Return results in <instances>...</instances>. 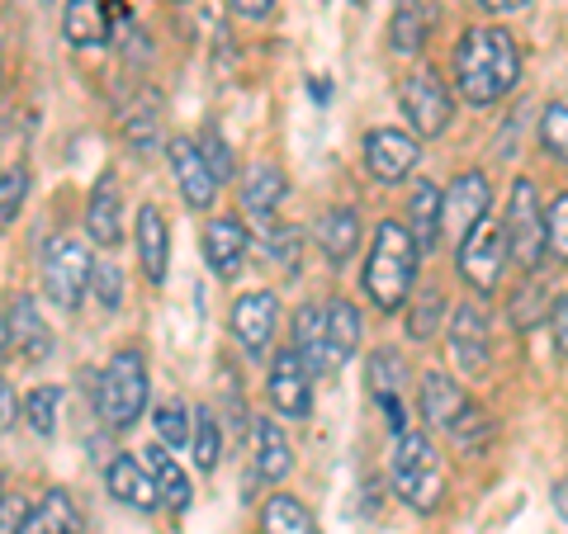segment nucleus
<instances>
[{"label":"nucleus","mask_w":568,"mask_h":534,"mask_svg":"<svg viewBox=\"0 0 568 534\" xmlns=\"http://www.w3.org/2000/svg\"><path fill=\"white\" fill-rule=\"evenodd\" d=\"M521 81V52L511 43L507 29L478 24L465 29V39L455 48V85L469 104H497L511 95V85Z\"/></svg>","instance_id":"nucleus-1"},{"label":"nucleus","mask_w":568,"mask_h":534,"mask_svg":"<svg viewBox=\"0 0 568 534\" xmlns=\"http://www.w3.org/2000/svg\"><path fill=\"white\" fill-rule=\"evenodd\" d=\"M417 256L422 246L413 237L407 223H379L375 227V246H369V260H365V294L369 302H379L384 312L403 308V298L413 294V279H417Z\"/></svg>","instance_id":"nucleus-2"},{"label":"nucleus","mask_w":568,"mask_h":534,"mask_svg":"<svg viewBox=\"0 0 568 534\" xmlns=\"http://www.w3.org/2000/svg\"><path fill=\"white\" fill-rule=\"evenodd\" d=\"M394 492L403 496L413 511H436L440 502V459L436 444L422 431H403L398 450H394Z\"/></svg>","instance_id":"nucleus-3"},{"label":"nucleus","mask_w":568,"mask_h":534,"mask_svg":"<svg viewBox=\"0 0 568 534\" xmlns=\"http://www.w3.org/2000/svg\"><path fill=\"white\" fill-rule=\"evenodd\" d=\"M148 407V360L138 350H119L100 373V417L104 425H133Z\"/></svg>","instance_id":"nucleus-4"},{"label":"nucleus","mask_w":568,"mask_h":534,"mask_svg":"<svg viewBox=\"0 0 568 534\" xmlns=\"http://www.w3.org/2000/svg\"><path fill=\"white\" fill-rule=\"evenodd\" d=\"M507 251L521 270H536L540 256L549 251V223L540 213V194L530 181H517L511 185V204H507Z\"/></svg>","instance_id":"nucleus-5"},{"label":"nucleus","mask_w":568,"mask_h":534,"mask_svg":"<svg viewBox=\"0 0 568 534\" xmlns=\"http://www.w3.org/2000/svg\"><path fill=\"white\" fill-rule=\"evenodd\" d=\"M91 251L77 242V237H52L48 251H43V294L58 302L62 312H71L81 302V294L91 289Z\"/></svg>","instance_id":"nucleus-6"},{"label":"nucleus","mask_w":568,"mask_h":534,"mask_svg":"<svg viewBox=\"0 0 568 534\" xmlns=\"http://www.w3.org/2000/svg\"><path fill=\"white\" fill-rule=\"evenodd\" d=\"M503 265H507V227L484 218L459 242V275H465V284H474L478 294H493L497 284H503Z\"/></svg>","instance_id":"nucleus-7"},{"label":"nucleus","mask_w":568,"mask_h":534,"mask_svg":"<svg viewBox=\"0 0 568 534\" xmlns=\"http://www.w3.org/2000/svg\"><path fill=\"white\" fill-rule=\"evenodd\" d=\"M398 104H403L407 123H413L422 137H440V133L450 129L455 100H450L446 81H440L436 71H417V76H407L403 91H398Z\"/></svg>","instance_id":"nucleus-8"},{"label":"nucleus","mask_w":568,"mask_h":534,"mask_svg":"<svg viewBox=\"0 0 568 534\" xmlns=\"http://www.w3.org/2000/svg\"><path fill=\"white\" fill-rule=\"evenodd\" d=\"M265 393H271V407L290 421H304L313 412V369L294 346H284L271 360V379H265Z\"/></svg>","instance_id":"nucleus-9"},{"label":"nucleus","mask_w":568,"mask_h":534,"mask_svg":"<svg viewBox=\"0 0 568 534\" xmlns=\"http://www.w3.org/2000/svg\"><path fill=\"white\" fill-rule=\"evenodd\" d=\"M422 162V147L413 133H398V129H375L365 137V171L384 185H398L413 175V166Z\"/></svg>","instance_id":"nucleus-10"},{"label":"nucleus","mask_w":568,"mask_h":534,"mask_svg":"<svg viewBox=\"0 0 568 534\" xmlns=\"http://www.w3.org/2000/svg\"><path fill=\"white\" fill-rule=\"evenodd\" d=\"M6 355H20L24 364H39L52 355V331L39 317V302L24 294L6 302Z\"/></svg>","instance_id":"nucleus-11"},{"label":"nucleus","mask_w":568,"mask_h":534,"mask_svg":"<svg viewBox=\"0 0 568 534\" xmlns=\"http://www.w3.org/2000/svg\"><path fill=\"white\" fill-rule=\"evenodd\" d=\"M275 294H242L233 302V317H227V327H233V341L242 346L246 360H261L265 346H271V336H275Z\"/></svg>","instance_id":"nucleus-12"},{"label":"nucleus","mask_w":568,"mask_h":534,"mask_svg":"<svg viewBox=\"0 0 568 534\" xmlns=\"http://www.w3.org/2000/svg\"><path fill=\"white\" fill-rule=\"evenodd\" d=\"M166 156H171V171H175V185H181L185 204L204 213L213 204V194H219V175H213L204 147H194L190 137H171Z\"/></svg>","instance_id":"nucleus-13"},{"label":"nucleus","mask_w":568,"mask_h":534,"mask_svg":"<svg viewBox=\"0 0 568 534\" xmlns=\"http://www.w3.org/2000/svg\"><path fill=\"white\" fill-rule=\"evenodd\" d=\"M488 199H493V189H488V175L484 171L455 175V185L446 189V233L465 242L474 227L488 218Z\"/></svg>","instance_id":"nucleus-14"},{"label":"nucleus","mask_w":568,"mask_h":534,"mask_svg":"<svg viewBox=\"0 0 568 534\" xmlns=\"http://www.w3.org/2000/svg\"><path fill=\"white\" fill-rule=\"evenodd\" d=\"M450 355L459 373H484L488 369V317L478 302H459L455 317H450Z\"/></svg>","instance_id":"nucleus-15"},{"label":"nucleus","mask_w":568,"mask_h":534,"mask_svg":"<svg viewBox=\"0 0 568 534\" xmlns=\"http://www.w3.org/2000/svg\"><path fill=\"white\" fill-rule=\"evenodd\" d=\"M62 33L71 48H104L114 39V0H71Z\"/></svg>","instance_id":"nucleus-16"},{"label":"nucleus","mask_w":568,"mask_h":534,"mask_svg":"<svg viewBox=\"0 0 568 534\" xmlns=\"http://www.w3.org/2000/svg\"><path fill=\"white\" fill-rule=\"evenodd\" d=\"M104 487L114 492V502L133 506V511H156L162 506V492H156V477L142 473V464L133 454H114L110 469H104Z\"/></svg>","instance_id":"nucleus-17"},{"label":"nucleus","mask_w":568,"mask_h":534,"mask_svg":"<svg viewBox=\"0 0 568 534\" xmlns=\"http://www.w3.org/2000/svg\"><path fill=\"white\" fill-rule=\"evenodd\" d=\"M204 260L219 279H237L246 265V227L237 218H213L204 227Z\"/></svg>","instance_id":"nucleus-18"},{"label":"nucleus","mask_w":568,"mask_h":534,"mask_svg":"<svg viewBox=\"0 0 568 534\" xmlns=\"http://www.w3.org/2000/svg\"><path fill=\"white\" fill-rule=\"evenodd\" d=\"M85 227L100 246H119L123 242V194H119V181L110 171L95 181L91 189V204H85Z\"/></svg>","instance_id":"nucleus-19"},{"label":"nucleus","mask_w":568,"mask_h":534,"mask_svg":"<svg viewBox=\"0 0 568 534\" xmlns=\"http://www.w3.org/2000/svg\"><path fill=\"white\" fill-rule=\"evenodd\" d=\"M407 227H413L422 251H436L440 246V227H446V189H440L436 181H422L413 189V199H407Z\"/></svg>","instance_id":"nucleus-20"},{"label":"nucleus","mask_w":568,"mask_h":534,"mask_svg":"<svg viewBox=\"0 0 568 534\" xmlns=\"http://www.w3.org/2000/svg\"><path fill=\"white\" fill-rule=\"evenodd\" d=\"M294 350L308 360L313 373H332V341H327V308L323 302H304L294 312Z\"/></svg>","instance_id":"nucleus-21"},{"label":"nucleus","mask_w":568,"mask_h":534,"mask_svg":"<svg viewBox=\"0 0 568 534\" xmlns=\"http://www.w3.org/2000/svg\"><path fill=\"white\" fill-rule=\"evenodd\" d=\"M138 260H142V275L152 284L166 279V265H171V227L162 223V213L152 204L138 208Z\"/></svg>","instance_id":"nucleus-22"},{"label":"nucleus","mask_w":568,"mask_h":534,"mask_svg":"<svg viewBox=\"0 0 568 534\" xmlns=\"http://www.w3.org/2000/svg\"><path fill=\"white\" fill-rule=\"evenodd\" d=\"M469 412V398L465 388H459L455 379H446V373H422V417L440 425V431H450V425Z\"/></svg>","instance_id":"nucleus-23"},{"label":"nucleus","mask_w":568,"mask_h":534,"mask_svg":"<svg viewBox=\"0 0 568 534\" xmlns=\"http://www.w3.org/2000/svg\"><path fill=\"white\" fill-rule=\"evenodd\" d=\"M284 194H290V181H284V171H275V166H256L252 175H246V189H242L246 218L271 223V218H275V208L284 204Z\"/></svg>","instance_id":"nucleus-24"},{"label":"nucleus","mask_w":568,"mask_h":534,"mask_svg":"<svg viewBox=\"0 0 568 534\" xmlns=\"http://www.w3.org/2000/svg\"><path fill=\"white\" fill-rule=\"evenodd\" d=\"M290 469H294V450H290V440H284L280 421L261 417L256 421V477H265V483H284Z\"/></svg>","instance_id":"nucleus-25"},{"label":"nucleus","mask_w":568,"mask_h":534,"mask_svg":"<svg viewBox=\"0 0 568 534\" xmlns=\"http://www.w3.org/2000/svg\"><path fill=\"white\" fill-rule=\"evenodd\" d=\"M317 242H323V251H327L332 265H346L355 256V246H361V213L355 208L323 213V223H317Z\"/></svg>","instance_id":"nucleus-26"},{"label":"nucleus","mask_w":568,"mask_h":534,"mask_svg":"<svg viewBox=\"0 0 568 534\" xmlns=\"http://www.w3.org/2000/svg\"><path fill=\"white\" fill-rule=\"evenodd\" d=\"M426 29H432L426 0H398L394 24H388V48H394L398 58H417L422 43H426Z\"/></svg>","instance_id":"nucleus-27"},{"label":"nucleus","mask_w":568,"mask_h":534,"mask_svg":"<svg viewBox=\"0 0 568 534\" xmlns=\"http://www.w3.org/2000/svg\"><path fill=\"white\" fill-rule=\"evenodd\" d=\"M327 341H332V369H342L355 350H361V312L346 298L327 302Z\"/></svg>","instance_id":"nucleus-28"},{"label":"nucleus","mask_w":568,"mask_h":534,"mask_svg":"<svg viewBox=\"0 0 568 534\" xmlns=\"http://www.w3.org/2000/svg\"><path fill=\"white\" fill-rule=\"evenodd\" d=\"M148 464H152V477H156V492H162V502L171 511H185L190 506V477L181 473V464L166 454V444H148Z\"/></svg>","instance_id":"nucleus-29"},{"label":"nucleus","mask_w":568,"mask_h":534,"mask_svg":"<svg viewBox=\"0 0 568 534\" xmlns=\"http://www.w3.org/2000/svg\"><path fill=\"white\" fill-rule=\"evenodd\" d=\"M24 534H81V515L71 506L67 492H48L39 506H33Z\"/></svg>","instance_id":"nucleus-30"},{"label":"nucleus","mask_w":568,"mask_h":534,"mask_svg":"<svg viewBox=\"0 0 568 534\" xmlns=\"http://www.w3.org/2000/svg\"><path fill=\"white\" fill-rule=\"evenodd\" d=\"M261 534H317V525H313V515H308L304 502L275 492L271 502H265V511H261Z\"/></svg>","instance_id":"nucleus-31"},{"label":"nucleus","mask_w":568,"mask_h":534,"mask_svg":"<svg viewBox=\"0 0 568 534\" xmlns=\"http://www.w3.org/2000/svg\"><path fill=\"white\" fill-rule=\"evenodd\" d=\"M440 322H446V294L432 284V289H422L417 302L407 308V336H413V341H432Z\"/></svg>","instance_id":"nucleus-32"},{"label":"nucleus","mask_w":568,"mask_h":534,"mask_svg":"<svg viewBox=\"0 0 568 534\" xmlns=\"http://www.w3.org/2000/svg\"><path fill=\"white\" fill-rule=\"evenodd\" d=\"M152 425H156V440L171 444V450H181V444L194 440V412H185V402H162L152 412Z\"/></svg>","instance_id":"nucleus-33"},{"label":"nucleus","mask_w":568,"mask_h":534,"mask_svg":"<svg viewBox=\"0 0 568 534\" xmlns=\"http://www.w3.org/2000/svg\"><path fill=\"white\" fill-rule=\"evenodd\" d=\"M398 383H403V360L394 350H375L369 355V398L375 402H388L398 398Z\"/></svg>","instance_id":"nucleus-34"},{"label":"nucleus","mask_w":568,"mask_h":534,"mask_svg":"<svg viewBox=\"0 0 568 534\" xmlns=\"http://www.w3.org/2000/svg\"><path fill=\"white\" fill-rule=\"evenodd\" d=\"M194 464H200L204 473H213L219 469V450H223V435H219V421H213V412L209 407H200L194 412Z\"/></svg>","instance_id":"nucleus-35"},{"label":"nucleus","mask_w":568,"mask_h":534,"mask_svg":"<svg viewBox=\"0 0 568 534\" xmlns=\"http://www.w3.org/2000/svg\"><path fill=\"white\" fill-rule=\"evenodd\" d=\"M540 147L555 156V162L568 166V104L564 100L545 104V114H540Z\"/></svg>","instance_id":"nucleus-36"},{"label":"nucleus","mask_w":568,"mask_h":534,"mask_svg":"<svg viewBox=\"0 0 568 534\" xmlns=\"http://www.w3.org/2000/svg\"><path fill=\"white\" fill-rule=\"evenodd\" d=\"M24 412H29L33 435H52V431H58V388H33L29 402H24Z\"/></svg>","instance_id":"nucleus-37"},{"label":"nucleus","mask_w":568,"mask_h":534,"mask_svg":"<svg viewBox=\"0 0 568 534\" xmlns=\"http://www.w3.org/2000/svg\"><path fill=\"white\" fill-rule=\"evenodd\" d=\"M91 294H95V302H100L104 312H114V308H119V302H123V275H119V265H110V260H100V265H95Z\"/></svg>","instance_id":"nucleus-38"},{"label":"nucleus","mask_w":568,"mask_h":534,"mask_svg":"<svg viewBox=\"0 0 568 534\" xmlns=\"http://www.w3.org/2000/svg\"><path fill=\"white\" fill-rule=\"evenodd\" d=\"M265 251H271V260L280 265V270H298V227H271V233H265Z\"/></svg>","instance_id":"nucleus-39"},{"label":"nucleus","mask_w":568,"mask_h":534,"mask_svg":"<svg viewBox=\"0 0 568 534\" xmlns=\"http://www.w3.org/2000/svg\"><path fill=\"white\" fill-rule=\"evenodd\" d=\"M24 194H29V171H24V166H10V171H6V185H0V223H6V227L20 218Z\"/></svg>","instance_id":"nucleus-40"},{"label":"nucleus","mask_w":568,"mask_h":534,"mask_svg":"<svg viewBox=\"0 0 568 534\" xmlns=\"http://www.w3.org/2000/svg\"><path fill=\"white\" fill-rule=\"evenodd\" d=\"M545 223H549V256L559 265H568V194H559V199L549 204Z\"/></svg>","instance_id":"nucleus-41"},{"label":"nucleus","mask_w":568,"mask_h":534,"mask_svg":"<svg viewBox=\"0 0 568 534\" xmlns=\"http://www.w3.org/2000/svg\"><path fill=\"white\" fill-rule=\"evenodd\" d=\"M450 435H455L459 444H465V450H484L488 435H493V425H488V417L478 412V407H469V412L450 425Z\"/></svg>","instance_id":"nucleus-42"},{"label":"nucleus","mask_w":568,"mask_h":534,"mask_svg":"<svg viewBox=\"0 0 568 534\" xmlns=\"http://www.w3.org/2000/svg\"><path fill=\"white\" fill-rule=\"evenodd\" d=\"M200 147H204V156H209L213 175H219V181H227V175H233V152H227V142L219 137V129H204Z\"/></svg>","instance_id":"nucleus-43"},{"label":"nucleus","mask_w":568,"mask_h":534,"mask_svg":"<svg viewBox=\"0 0 568 534\" xmlns=\"http://www.w3.org/2000/svg\"><path fill=\"white\" fill-rule=\"evenodd\" d=\"M24 525H29V515H24L20 492H6L0 496V534H24Z\"/></svg>","instance_id":"nucleus-44"},{"label":"nucleus","mask_w":568,"mask_h":534,"mask_svg":"<svg viewBox=\"0 0 568 534\" xmlns=\"http://www.w3.org/2000/svg\"><path fill=\"white\" fill-rule=\"evenodd\" d=\"M123 133H129V142H133L138 152H148L152 137H156V114H152V110H138L129 123H123Z\"/></svg>","instance_id":"nucleus-45"},{"label":"nucleus","mask_w":568,"mask_h":534,"mask_svg":"<svg viewBox=\"0 0 568 534\" xmlns=\"http://www.w3.org/2000/svg\"><path fill=\"white\" fill-rule=\"evenodd\" d=\"M517 302H521V308H517V327H536L540 317L549 312V308H545V294H540V284H530V289H526Z\"/></svg>","instance_id":"nucleus-46"},{"label":"nucleus","mask_w":568,"mask_h":534,"mask_svg":"<svg viewBox=\"0 0 568 534\" xmlns=\"http://www.w3.org/2000/svg\"><path fill=\"white\" fill-rule=\"evenodd\" d=\"M233 10L242 14V20H265V14L275 10V0H233Z\"/></svg>","instance_id":"nucleus-47"},{"label":"nucleus","mask_w":568,"mask_h":534,"mask_svg":"<svg viewBox=\"0 0 568 534\" xmlns=\"http://www.w3.org/2000/svg\"><path fill=\"white\" fill-rule=\"evenodd\" d=\"M0 425H6V431H14V388L10 383H0Z\"/></svg>","instance_id":"nucleus-48"},{"label":"nucleus","mask_w":568,"mask_h":534,"mask_svg":"<svg viewBox=\"0 0 568 534\" xmlns=\"http://www.w3.org/2000/svg\"><path fill=\"white\" fill-rule=\"evenodd\" d=\"M555 336H559V350L568 355V298L555 308Z\"/></svg>","instance_id":"nucleus-49"},{"label":"nucleus","mask_w":568,"mask_h":534,"mask_svg":"<svg viewBox=\"0 0 568 534\" xmlns=\"http://www.w3.org/2000/svg\"><path fill=\"white\" fill-rule=\"evenodd\" d=\"M478 6H484L488 14H511V10H521L526 0H478Z\"/></svg>","instance_id":"nucleus-50"},{"label":"nucleus","mask_w":568,"mask_h":534,"mask_svg":"<svg viewBox=\"0 0 568 534\" xmlns=\"http://www.w3.org/2000/svg\"><path fill=\"white\" fill-rule=\"evenodd\" d=\"M555 511L568 521V477H564V483H555Z\"/></svg>","instance_id":"nucleus-51"}]
</instances>
